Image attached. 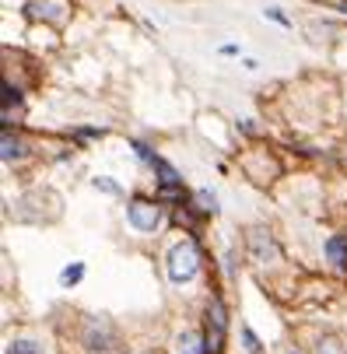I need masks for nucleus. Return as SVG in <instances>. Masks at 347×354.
<instances>
[{
	"label": "nucleus",
	"mask_w": 347,
	"mask_h": 354,
	"mask_svg": "<svg viewBox=\"0 0 347 354\" xmlns=\"http://www.w3.org/2000/svg\"><path fill=\"white\" fill-rule=\"evenodd\" d=\"M165 270H169V281L172 284H186V281L196 277V270H200V252H196V245L189 239H182V242H176L169 249Z\"/></svg>",
	"instance_id": "f257e3e1"
},
{
	"label": "nucleus",
	"mask_w": 347,
	"mask_h": 354,
	"mask_svg": "<svg viewBox=\"0 0 347 354\" xmlns=\"http://www.w3.org/2000/svg\"><path fill=\"white\" fill-rule=\"evenodd\" d=\"M225 333H228V309L221 298H207V354H221L225 347Z\"/></svg>",
	"instance_id": "f03ea898"
},
{
	"label": "nucleus",
	"mask_w": 347,
	"mask_h": 354,
	"mask_svg": "<svg viewBox=\"0 0 347 354\" xmlns=\"http://www.w3.org/2000/svg\"><path fill=\"white\" fill-rule=\"evenodd\" d=\"M126 218H130V225L137 228V232H155L158 225H162V207L155 204V200H130L126 204Z\"/></svg>",
	"instance_id": "7ed1b4c3"
},
{
	"label": "nucleus",
	"mask_w": 347,
	"mask_h": 354,
	"mask_svg": "<svg viewBox=\"0 0 347 354\" xmlns=\"http://www.w3.org/2000/svg\"><path fill=\"white\" fill-rule=\"evenodd\" d=\"M81 340H84L88 351H109V347L116 344V330H113L106 319H88Z\"/></svg>",
	"instance_id": "20e7f679"
},
{
	"label": "nucleus",
	"mask_w": 347,
	"mask_h": 354,
	"mask_svg": "<svg viewBox=\"0 0 347 354\" xmlns=\"http://www.w3.org/2000/svg\"><path fill=\"white\" fill-rule=\"evenodd\" d=\"M176 354H207V344H204V337H200V333L186 330V333L176 340Z\"/></svg>",
	"instance_id": "39448f33"
},
{
	"label": "nucleus",
	"mask_w": 347,
	"mask_h": 354,
	"mask_svg": "<svg viewBox=\"0 0 347 354\" xmlns=\"http://www.w3.org/2000/svg\"><path fill=\"white\" fill-rule=\"evenodd\" d=\"M250 242H253V257H256L260 263H267V257H274V252H277V249H274L270 232H253V239H250Z\"/></svg>",
	"instance_id": "423d86ee"
},
{
	"label": "nucleus",
	"mask_w": 347,
	"mask_h": 354,
	"mask_svg": "<svg viewBox=\"0 0 347 354\" xmlns=\"http://www.w3.org/2000/svg\"><path fill=\"white\" fill-rule=\"evenodd\" d=\"M326 257H330L340 270L347 267V239H344V235H333V239L326 242Z\"/></svg>",
	"instance_id": "0eeeda50"
},
{
	"label": "nucleus",
	"mask_w": 347,
	"mask_h": 354,
	"mask_svg": "<svg viewBox=\"0 0 347 354\" xmlns=\"http://www.w3.org/2000/svg\"><path fill=\"white\" fill-rule=\"evenodd\" d=\"M151 169H155V176H158V183H162V186H182L179 172H176L165 158H155V165H151Z\"/></svg>",
	"instance_id": "6e6552de"
},
{
	"label": "nucleus",
	"mask_w": 347,
	"mask_h": 354,
	"mask_svg": "<svg viewBox=\"0 0 347 354\" xmlns=\"http://www.w3.org/2000/svg\"><path fill=\"white\" fill-rule=\"evenodd\" d=\"M21 155H25L21 140L11 137V130H4V162H15V158H21Z\"/></svg>",
	"instance_id": "1a4fd4ad"
},
{
	"label": "nucleus",
	"mask_w": 347,
	"mask_h": 354,
	"mask_svg": "<svg viewBox=\"0 0 347 354\" xmlns=\"http://www.w3.org/2000/svg\"><path fill=\"white\" fill-rule=\"evenodd\" d=\"M196 204H200V207H196L200 214H214L218 211V196L211 189H196Z\"/></svg>",
	"instance_id": "9d476101"
},
{
	"label": "nucleus",
	"mask_w": 347,
	"mask_h": 354,
	"mask_svg": "<svg viewBox=\"0 0 347 354\" xmlns=\"http://www.w3.org/2000/svg\"><path fill=\"white\" fill-rule=\"evenodd\" d=\"M81 277H84V263H71V267L60 270V284H64V288H74Z\"/></svg>",
	"instance_id": "9b49d317"
},
{
	"label": "nucleus",
	"mask_w": 347,
	"mask_h": 354,
	"mask_svg": "<svg viewBox=\"0 0 347 354\" xmlns=\"http://www.w3.org/2000/svg\"><path fill=\"white\" fill-rule=\"evenodd\" d=\"M8 354H42V347L35 340H11L8 344Z\"/></svg>",
	"instance_id": "f8f14e48"
},
{
	"label": "nucleus",
	"mask_w": 347,
	"mask_h": 354,
	"mask_svg": "<svg viewBox=\"0 0 347 354\" xmlns=\"http://www.w3.org/2000/svg\"><path fill=\"white\" fill-rule=\"evenodd\" d=\"M242 344H245V351H250V354H260V340H256L253 330H242Z\"/></svg>",
	"instance_id": "ddd939ff"
},
{
	"label": "nucleus",
	"mask_w": 347,
	"mask_h": 354,
	"mask_svg": "<svg viewBox=\"0 0 347 354\" xmlns=\"http://www.w3.org/2000/svg\"><path fill=\"white\" fill-rule=\"evenodd\" d=\"M95 189H102V193H120V186H116V183H109L106 176H102V179H95Z\"/></svg>",
	"instance_id": "4468645a"
},
{
	"label": "nucleus",
	"mask_w": 347,
	"mask_h": 354,
	"mask_svg": "<svg viewBox=\"0 0 347 354\" xmlns=\"http://www.w3.org/2000/svg\"><path fill=\"white\" fill-rule=\"evenodd\" d=\"M316 354H340V351H337V340H323Z\"/></svg>",
	"instance_id": "2eb2a0df"
},
{
	"label": "nucleus",
	"mask_w": 347,
	"mask_h": 354,
	"mask_svg": "<svg viewBox=\"0 0 347 354\" xmlns=\"http://www.w3.org/2000/svg\"><path fill=\"white\" fill-rule=\"evenodd\" d=\"M225 274H228V277H235V257H232V252L225 257Z\"/></svg>",
	"instance_id": "dca6fc26"
},
{
	"label": "nucleus",
	"mask_w": 347,
	"mask_h": 354,
	"mask_svg": "<svg viewBox=\"0 0 347 354\" xmlns=\"http://www.w3.org/2000/svg\"><path fill=\"white\" fill-rule=\"evenodd\" d=\"M340 11H344V15H347V4H344V8H340Z\"/></svg>",
	"instance_id": "f3484780"
},
{
	"label": "nucleus",
	"mask_w": 347,
	"mask_h": 354,
	"mask_svg": "<svg viewBox=\"0 0 347 354\" xmlns=\"http://www.w3.org/2000/svg\"><path fill=\"white\" fill-rule=\"evenodd\" d=\"M291 354H299V351H291Z\"/></svg>",
	"instance_id": "a211bd4d"
}]
</instances>
